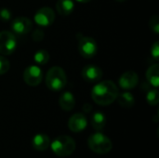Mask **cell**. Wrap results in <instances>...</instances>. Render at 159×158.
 I'll use <instances>...</instances> for the list:
<instances>
[{
  "mask_svg": "<svg viewBox=\"0 0 159 158\" xmlns=\"http://www.w3.org/2000/svg\"><path fill=\"white\" fill-rule=\"evenodd\" d=\"M119 90L117 86L111 80L102 81L94 86L91 90V97L95 103L106 106L112 104L117 98Z\"/></svg>",
  "mask_w": 159,
  "mask_h": 158,
  "instance_id": "6da1fadb",
  "label": "cell"
},
{
  "mask_svg": "<svg viewBox=\"0 0 159 158\" xmlns=\"http://www.w3.org/2000/svg\"><path fill=\"white\" fill-rule=\"evenodd\" d=\"M67 84V77L64 70L59 66L51 67L46 74V85L52 91H60Z\"/></svg>",
  "mask_w": 159,
  "mask_h": 158,
  "instance_id": "7a4b0ae2",
  "label": "cell"
},
{
  "mask_svg": "<svg viewBox=\"0 0 159 158\" xmlns=\"http://www.w3.org/2000/svg\"><path fill=\"white\" fill-rule=\"evenodd\" d=\"M53 153L58 156H71L75 150V142L72 137L61 135L57 137L50 144Z\"/></svg>",
  "mask_w": 159,
  "mask_h": 158,
  "instance_id": "3957f363",
  "label": "cell"
},
{
  "mask_svg": "<svg viewBox=\"0 0 159 158\" xmlns=\"http://www.w3.org/2000/svg\"><path fill=\"white\" fill-rule=\"evenodd\" d=\"M88 145L92 152L99 155L108 154L113 148V143L111 140L107 136L100 132L94 133L89 136L88 140Z\"/></svg>",
  "mask_w": 159,
  "mask_h": 158,
  "instance_id": "277c9868",
  "label": "cell"
},
{
  "mask_svg": "<svg viewBox=\"0 0 159 158\" xmlns=\"http://www.w3.org/2000/svg\"><path fill=\"white\" fill-rule=\"evenodd\" d=\"M17 47V37L9 31L0 32V53L2 55L12 54Z\"/></svg>",
  "mask_w": 159,
  "mask_h": 158,
  "instance_id": "5b68a950",
  "label": "cell"
},
{
  "mask_svg": "<svg viewBox=\"0 0 159 158\" xmlns=\"http://www.w3.org/2000/svg\"><path fill=\"white\" fill-rule=\"evenodd\" d=\"M78 51L80 55L86 59L93 58L98 51V46L94 38L89 36H84L79 40Z\"/></svg>",
  "mask_w": 159,
  "mask_h": 158,
  "instance_id": "8992f818",
  "label": "cell"
},
{
  "mask_svg": "<svg viewBox=\"0 0 159 158\" xmlns=\"http://www.w3.org/2000/svg\"><path fill=\"white\" fill-rule=\"evenodd\" d=\"M10 28L15 35H24L32 31L33 23L26 17H18L11 21Z\"/></svg>",
  "mask_w": 159,
  "mask_h": 158,
  "instance_id": "52a82bcc",
  "label": "cell"
},
{
  "mask_svg": "<svg viewBox=\"0 0 159 158\" xmlns=\"http://www.w3.org/2000/svg\"><path fill=\"white\" fill-rule=\"evenodd\" d=\"M34 22L42 27L49 26L55 20V13L49 7H43L39 8L34 14Z\"/></svg>",
  "mask_w": 159,
  "mask_h": 158,
  "instance_id": "ba28073f",
  "label": "cell"
},
{
  "mask_svg": "<svg viewBox=\"0 0 159 158\" xmlns=\"http://www.w3.org/2000/svg\"><path fill=\"white\" fill-rule=\"evenodd\" d=\"M43 78V73L41 69L36 65L28 66L23 72V80L24 82L31 87L38 86Z\"/></svg>",
  "mask_w": 159,
  "mask_h": 158,
  "instance_id": "9c48e42d",
  "label": "cell"
},
{
  "mask_svg": "<svg viewBox=\"0 0 159 158\" xmlns=\"http://www.w3.org/2000/svg\"><path fill=\"white\" fill-rule=\"evenodd\" d=\"M82 77L89 83H97L102 77V71L96 65H87L82 70Z\"/></svg>",
  "mask_w": 159,
  "mask_h": 158,
  "instance_id": "30bf717a",
  "label": "cell"
},
{
  "mask_svg": "<svg viewBox=\"0 0 159 158\" xmlns=\"http://www.w3.org/2000/svg\"><path fill=\"white\" fill-rule=\"evenodd\" d=\"M88 125V120L85 115L77 113L73 115L68 121V128L73 132H81L83 131Z\"/></svg>",
  "mask_w": 159,
  "mask_h": 158,
  "instance_id": "8fae6325",
  "label": "cell"
},
{
  "mask_svg": "<svg viewBox=\"0 0 159 158\" xmlns=\"http://www.w3.org/2000/svg\"><path fill=\"white\" fill-rule=\"evenodd\" d=\"M118 83L123 89H132L139 83L138 74L133 71H128L120 76Z\"/></svg>",
  "mask_w": 159,
  "mask_h": 158,
  "instance_id": "7c38bea8",
  "label": "cell"
},
{
  "mask_svg": "<svg viewBox=\"0 0 159 158\" xmlns=\"http://www.w3.org/2000/svg\"><path fill=\"white\" fill-rule=\"evenodd\" d=\"M33 147L37 151H45L47 150L50 145V140L49 137L46 134H36L32 141Z\"/></svg>",
  "mask_w": 159,
  "mask_h": 158,
  "instance_id": "4fadbf2b",
  "label": "cell"
},
{
  "mask_svg": "<svg viewBox=\"0 0 159 158\" xmlns=\"http://www.w3.org/2000/svg\"><path fill=\"white\" fill-rule=\"evenodd\" d=\"M59 104L63 111H67V112L72 111L75 105V99L71 92L66 91L61 95L59 100Z\"/></svg>",
  "mask_w": 159,
  "mask_h": 158,
  "instance_id": "5bb4252c",
  "label": "cell"
},
{
  "mask_svg": "<svg viewBox=\"0 0 159 158\" xmlns=\"http://www.w3.org/2000/svg\"><path fill=\"white\" fill-rule=\"evenodd\" d=\"M75 8L73 0H58L56 3V10L61 16H69Z\"/></svg>",
  "mask_w": 159,
  "mask_h": 158,
  "instance_id": "9a60e30c",
  "label": "cell"
},
{
  "mask_svg": "<svg viewBox=\"0 0 159 158\" xmlns=\"http://www.w3.org/2000/svg\"><path fill=\"white\" fill-rule=\"evenodd\" d=\"M146 78L147 81L155 88L159 86V65L158 63H155L151 65L146 71Z\"/></svg>",
  "mask_w": 159,
  "mask_h": 158,
  "instance_id": "2e32d148",
  "label": "cell"
},
{
  "mask_svg": "<svg viewBox=\"0 0 159 158\" xmlns=\"http://www.w3.org/2000/svg\"><path fill=\"white\" fill-rule=\"evenodd\" d=\"M91 125L96 131L102 130L106 125V117L104 114L102 112H95L91 117Z\"/></svg>",
  "mask_w": 159,
  "mask_h": 158,
  "instance_id": "e0dca14e",
  "label": "cell"
},
{
  "mask_svg": "<svg viewBox=\"0 0 159 158\" xmlns=\"http://www.w3.org/2000/svg\"><path fill=\"white\" fill-rule=\"evenodd\" d=\"M116 100L119 105L124 108H131L135 103V99L130 92H123L118 94Z\"/></svg>",
  "mask_w": 159,
  "mask_h": 158,
  "instance_id": "ac0fdd59",
  "label": "cell"
},
{
  "mask_svg": "<svg viewBox=\"0 0 159 158\" xmlns=\"http://www.w3.org/2000/svg\"><path fill=\"white\" fill-rule=\"evenodd\" d=\"M48 60H49V54L45 49L37 50L34 55V61L37 64H40V65H44V64L48 63Z\"/></svg>",
  "mask_w": 159,
  "mask_h": 158,
  "instance_id": "d6986e66",
  "label": "cell"
},
{
  "mask_svg": "<svg viewBox=\"0 0 159 158\" xmlns=\"http://www.w3.org/2000/svg\"><path fill=\"white\" fill-rule=\"evenodd\" d=\"M146 100H147V102L150 105H152V106L157 105V103H158L159 102L158 90L157 88L149 90L147 95H146Z\"/></svg>",
  "mask_w": 159,
  "mask_h": 158,
  "instance_id": "ffe728a7",
  "label": "cell"
},
{
  "mask_svg": "<svg viewBox=\"0 0 159 158\" xmlns=\"http://www.w3.org/2000/svg\"><path fill=\"white\" fill-rule=\"evenodd\" d=\"M10 67V63L7 61V59H6L3 56H0V75L6 74Z\"/></svg>",
  "mask_w": 159,
  "mask_h": 158,
  "instance_id": "44dd1931",
  "label": "cell"
},
{
  "mask_svg": "<svg viewBox=\"0 0 159 158\" xmlns=\"http://www.w3.org/2000/svg\"><path fill=\"white\" fill-rule=\"evenodd\" d=\"M150 28L152 29V31H154L156 34H159V18L157 15H154L152 16V18L150 19Z\"/></svg>",
  "mask_w": 159,
  "mask_h": 158,
  "instance_id": "7402d4cb",
  "label": "cell"
},
{
  "mask_svg": "<svg viewBox=\"0 0 159 158\" xmlns=\"http://www.w3.org/2000/svg\"><path fill=\"white\" fill-rule=\"evenodd\" d=\"M0 19L4 21H8L11 19V11L7 7L0 9Z\"/></svg>",
  "mask_w": 159,
  "mask_h": 158,
  "instance_id": "603a6c76",
  "label": "cell"
},
{
  "mask_svg": "<svg viewBox=\"0 0 159 158\" xmlns=\"http://www.w3.org/2000/svg\"><path fill=\"white\" fill-rule=\"evenodd\" d=\"M44 35H45V34H44L43 30H41V29H36V30L34 31L32 36H33V40H34V41L39 42V41H42V40H43Z\"/></svg>",
  "mask_w": 159,
  "mask_h": 158,
  "instance_id": "cb8c5ba5",
  "label": "cell"
},
{
  "mask_svg": "<svg viewBox=\"0 0 159 158\" xmlns=\"http://www.w3.org/2000/svg\"><path fill=\"white\" fill-rule=\"evenodd\" d=\"M151 55L155 59V61H158L159 58V43L156 42L153 44L151 47Z\"/></svg>",
  "mask_w": 159,
  "mask_h": 158,
  "instance_id": "d4e9b609",
  "label": "cell"
},
{
  "mask_svg": "<svg viewBox=\"0 0 159 158\" xmlns=\"http://www.w3.org/2000/svg\"><path fill=\"white\" fill-rule=\"evenodd\" d=\"M91 109H92V107H91L89 104H85L84 107H83V110H84L86 113H89V112L91 111Z\"/></svg>",
  "mask_w": 159,
  "mask_h": 158,
  "instance_id": "484cf974",
  "label": "cell"
},
{
  "mask_svg": "<svg viewBox=\"0 0 159 158\" xmlns=\"http://www.w3.org/2000/svg\"><path fill=\"white\" fill-rule=\"evenodd\" d=\"M76 1L79 2V3H89V2H90L92 0H76Z\"/></svg>",
  "mask_w": 159,
  "mask_h": 158,
  "instance_id": "4316f807",
  "label": "cell"
},
{
  "mask_svg": "<svg viewBox=\"0 0 159 158\" xmlns=\"http://www.w3.org/2000/svg\"><path fill=\"white\" fill-rule=\"evenodd\" d=\"M117 2H125L126 0H116Z\"/></svg>",
  "mask_w": 159,
  "mask_h": 158,
  "instance_id": "83f0119b",
  "label": "cell"
}]
</instances>
